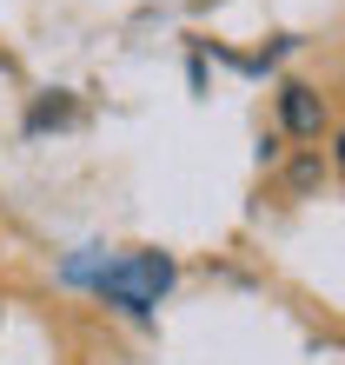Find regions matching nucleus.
I'll use <instances>...</instances> for the list:
<instances>
[{
	"label": "nucleus",
	"mask_w": 345,
	"mask_h": 365,
	"mask_svg": "<svg viewBox=\"0 0 345 365\" xmlns=\"http://www.w3.org/2000/svg\"><path fill=\"white\" fill-rule=\"evenodd\" d=\"M73 279H86L106 306H120V312H133V319H146L166 299V286H172V259L166 252H120V259H73L67 266Z\"/></svg>",
	"instance_id": "f257e3e1"
},
{
	"label": "nucleus",
	"mask_w": 345,
	"mask_h": 365,
	"mask_svg": "<svg viewBox=\"0 0 345 365\" xmlns=\"http://www.w3.org/2000/svg\"><path fill=\"white\" fill-rule=\"evenodd\" d=\"M286 126L292 133H319V126H326V106H319L306 87H286Z\"/></svg>",
	"instance_id": "f03ea898"
}]
</instances>
